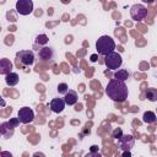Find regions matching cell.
Returning a JSON list of instances; mask_svg holds the SVG:
<instances>
[{
	"label": "cell",
	"instance_id": "21",
	"mask_svg": "<svg viewBox=\"0 0 157 157\" xmlns=\"http://www.w3.org/2000/svg\"><path fill=\"white\" fill-rule=\"evenodd\" d=\"M9 123H10V124H11L13 128H17V126L20 125V120H18L17 118H11V119L9 120Z\"/></svg>",
	"mask_w": 157,
	"mask_h": 157
},
{
	"label": "cell",
	"instance_id": "7",
	"mask_svg": "<svg viewBox=\"0 0 157 157\" xmlns=\"http://www.w3.org/2000/svg\"><path fill=\"white\" fill-rule=\"evenodd\" d=\"M17 119L22 124H28L34 120V112L29 107H22L17 113Z\"/></svg>",
	"mask_w": 157,
	"mask_h": 157
},
{
	"label": "cell",
	"instance_id": "17",
	"mask_svg": "<svg viewBox=\"0 0 157 157\" xmlns=\"http://www.w3.org/2000/svg\"><path fill=\"white\" fill-rule=\"evenodd\" d=\"M146 98L150 102H156L157 101V90L153 87H150L146 90Z\"/></svg>",
	"mask_w": 157,
	"mask_h": 157
},
{
	"label": "cell",
	"instance_id": "23",
	"mask_svg": "<svg viewBox=\"0 0 157 157\" xmlns=\"http://www.w3.org/2000/svg\"><path fill=\"white\" fill-rule=\"evenodd\" d=\"M0 157H12V153L9 151H1L0 152Z\"/></svg>",
	"mask_w": 157,
	"mask_h": 157
},
{
	"label": "cell",
	"instance_id": "15",
	"mask_svg": "<svg viewBox=\"0 0 157 157\" xmlns=\"http://www.w3.org/2000/svg\"><path fill=\"white\" fill-rule=\"evenodd\" d=\"M18 80H20L18 74L12 72V71L5 76V82H6L7 86H16L18 83Z\"/></svg>",
	"mask_w": 157,
	"mask_h": 157
},
{
	"label": "cell",
	"instance_id": "6",
	"mask_svg": "<svg viewBox=\"0 0 157 157\" xmlns=\"http://www.w3.org/2000/svg\"><path fill=\"white\" fill-rule=\"evenodd\" d=\"M15 7L20 15L27 16V15L32 13V11H33V1L32 0H17Z\"/></svg>",
	"mask_w": 157,
	"mask_h": 157
},
{
	"label": "cell",
	"instance_id": "9",
	"mask_svg": "<svg viewBox=\"0 0 157 157\" xmlns=\"http://www.w3.org/2000/svg\"><path fill=\"white\" fill-rule=\"evenodd\" d=\"M38 58L42 60V61H49L54 58V50L52 47H42L39 50H38Z\"/></svg>",
	"mask_w": 157,
	"mask_h": 157
},
{
	"label": "cell",
	"instance_id": "12",
	"mask_svg": "<svg viewBox=\"0 0 157 157\" xmlns=\"http://www.w3.org/2000/svg\"><path fill=\"white\" fill-rule=\"evenodd\" d=\"M12 70V63L7 58H1L0 59V75H7Z\"/></svg>",
	"mask_w": 157,
	"mask_h": 157
},
{
	"label": "cell",
	"instance_id": "8",
	"mask_svg": "<svg viewBox=\"0 0 157 157\" xmlns=\"http://www.w3.org/2000/svg\"><path fill=\"white\" fill-rule=\"evenodd\" d=\"M118 145L123 151H130L135 145V137L132 135H130V134L123 135L118 140Z\"/></svg>",
	"mask_w": 157,
	"mask_h": 157
},
{
	"label": "cell",
	"instance_id": "5",
	"mask_svg": "<svg viewBox=\"0 0 157 157\" xmlns=\"http://www.w3.org/2000/svg\"><path fill=\"white\" fill-rule=\"evenodd\" d=\"M16 59L23 66H31L34 63V54L32 50H20L16 53Z\"/></svg>",
	"mask_w": 157,
	"mask_h": 157
},
{
	"label": "cell",
	"instance_id": "2",
	"mask_svg": "<svg viewBox=\"0 0 157 157\" xmlns=\"http://www.w3.org/2000/svg\"><path fill=\"white\" fill-rule=\"evenodd\" d=\"M114 49H115V42L110 36H102L96 42V50L98 54L103 56L114 52Z\"/></svg>",
	"mask_w": 157,
	"mask_h": 157
},
{
	"label": "cell",
	"instance_id": "1",
	"mask_svg": "<svg viewBox=\"0 0 157 157\" xmlns=\"http://www.w3.org/2000/svg\"><path fill=\"white\" fill-rule=\"evenodd\" d=\"M105 94L114 102H124L129 96V90L125 82L112 78L105 86Z\"/></svg>",
	"mask_w": 157,
	"mask_h": 157
},
{
	"label": "cell",
	"instance_id": "10",
	"mask_svg": "<svg viewBox=\"0 0 157 157\" xmlns=\"http://www.w3.org/2000/svg\"><path fill=\"white\" fill-rule=\"evenodd\" d=\"M15 132V128L9 121H2L0 124V135L5 139H10Z\"/></svg>",
	"mask_w": 157,
	"mask_h": 157
},
{
	"label": "cell",
	"instance_id": "24",
	"mask_svg": "<svg viewBox=\"0 0 157 157\" xmlns=\"http://www.w3.org/2000/svg\"><path fill=\"white\" fill-rule=\"evenodd\" d=\"M90 152H99V147L97 145H92L90 148Z\"/></svg>",
	"mask_w": 157,
	"mask_h": 157
},
{
	"label": "cell",
	"instance_id": "14",
	"mask_svg": "<svg viewBox=\"0 0 157 157\" xmlns=\"http://www.w3.org/2000/svg\"><path fill=\"white\" fill-rule=\"evenodd\" d=\"M129 77H130V72H129L126 69H118V70L114 72V78L118 80V81L125 82Z\"/></svg>",
	"mask_w": 157,
	"mask_h": 157
},
{
	"label": "cell",
	"instance_id": "18",
	"mask_svg": "<svg viewBox=\"0 0 157 157\" xmlns=\"http://www.w3.org/2000/svg\"><path fill=\"white\" fill-rule=\"evenodd\" d=\"M48 37L45 36V34H38L37 36V38H36V43L37 44H39V45H44L45 47V44L48 43Z\"/></svg>",
	"mask_w": 157,
	"mask_h": 157
},
{
	"label": "cell",
	"instance_id": "20",
	"mask_svg": "<svg viewBox=\"0 0 157 157\" xmlns=\"http://www.w3.org/2000/svg\"><path fill=\"white\" fill-rule=\"evenodd\" d=\"M123 135H124V134H123V130H121L120 128H115V129L113 130V132H112V137L115 139V140H119Z\"/></svg>",
	"mask_w": 157,
	"mask_h": 157
},
{
	"label": "cell",
	"instance_id": "22",
	"mask_svg": "<svg viewBox=\"0 0 157 157\" xmlns=\"http://www.w3.org/2000/svg\"><path fill=\"white\" fill-rule=\"evenodd\" d=\"M85 157H102V155L99 152H87Z\"/></svg>",
	"mask_w": 157,
	"mask_h": 157
},
{
	"label": "cell",
	"instance_id": "4",
	"mask_svg": "<svg viewBox=\"0 0 157 157\" xmlns=\"http://www.w3.org/2000/svg\"><path fill=\"white\" fill-rule=\"evenodd\" d=\"M130 16L134 21H141L147 16V9L142 4H134L130 7Z\"/></svg>",
	"mask_w": 157,
	"mask_h": 157
},
{
	"label": "cell",
	"instance_id": "27",
	"mask_svg": "<svg viewBox=\"0 0 157 157\" xmlns=\"http://www.w3.org/2000/svg\"><path fill=\"white\" fill-rule=\"evenodd\" d=\"M97 54H93V55H91V61H97Z\"/></svg>",
	"mask_w": 157,
	"mask_h": 157
},
{
	"label": "cell",
	"instance_id": "25",
	"mask_svg": "<svg viewBox=\"0 0 157 157\" xmlns=\"http://www.w3.org/2000/svg\"><path fill=\"white\" fill-rule=\"evenodd\" d=\"M32 157H45V155L43 152H34Z\"/></svg>",
	"mask_w": 157,
	"mask_h": 157
},
{
	"label": "cell",
	"instance_id": "3",
	"mask_svg": "<svg viewBox=\"0 0 157 157\" xmlns=\"http://www.w3.org/2000/svg\"><path fill=\"white\" fill-rule=\"evenodd\" d=\"M104 64L109 70H118L123 64V58L119 53L112 52L104 56Z\"/></svg>",
	"mask_w": 157,
	"mask_h": 157
},
{
	"label": "cell",
	"instance_id": "13",
	"mask_svg": "<svg viewBox=\"0 0 157 157\" xmlns=\"http://www.w3.org/2000/svg\"><path fill=\"white\" fill-rule=\"evenodd\" d=\"M65 104L67 105H74L77 103V99H78V96H77V92L74 91V90H69L66 93H65V97L63 98Z\"/></svg>",
	"mask_w": 157,
	"mask_h": 157
},
{
	"label": "cell",
	"instance_id": "19",
	"mask_svg": "<svg viewBox=\"0 0 157 157\" xmlns=\"http://www.w3.org/2000/svg\"><path fill=\"white\" fill-rule=\"evenodd\" d=\"M56 88H58V92H59L60 94H65V93L69 91V86H67L65 82H61V83H59Z\"/></svg>",
	"mask_w": 157,
	"mask_h": 157
},
{
	"label": "cell",
	"instance_id": "26",
	"mask_svg": "<svg viewBox=\"0 0 157 157\" xmlns=\"http://www.w3.org/2000/svg\"><path fill=\"white\" fill-rule=\"evenodd\" d=\"M121 157H131V152L130 151H123Z\"/></svg>",
	"mask_w": 157,
	"mask_h": 157
},
{
	"label": "cell",
	"instance_id": "11",
	"mask_svg": "<svg viewBox=\"0 0 157 157\" xmlns=\"http://www.w3.org/2000/svg\"><path fill=\"white\" fill-rule=\"evenodd\" d=\"M50 109L54 112V113H61L63 110H64V108H65V102H64V99L63 98H53L52 99V102H50Z\"/></svg>",
	"mask_w": 157,
	"mask_h": 157
},
{
	"label": "cell",
	"instance_id": "16",
	"mask_svg": "<svg viewBox=\"0 0 157 157\" xmlns=\"http://www.w3.org/2000/svg\"><path fill=\"white\" fill-rule=\"evenodd\" d=\"M142 121L146 123V124H152V123H155V121H156V114H155V112H152V110L145 112L144 115H142Z\"/></svg>",
	"mask_w": 157,
	"mask_h": 157
}]
</instances>
